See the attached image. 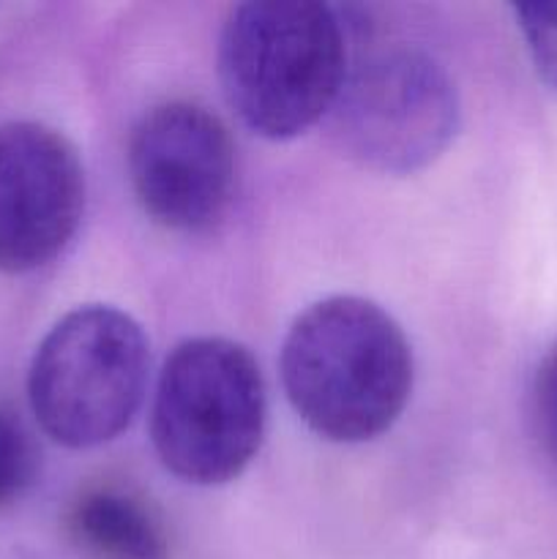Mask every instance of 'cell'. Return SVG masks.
I'll return each instance as SVG.
<instances>
[{
	"label": "cell",
	"mask_w": 557,
	"mask_h": 559,
	"mask_svg": "<svg viewBox=\"0 0 557 559\" xmlns=\"http://www.w3.org/2000/svg\"><path fill=\"white\" fill-rule=\"evenodd\" d=\"M328 115L344 156L380 175H410L451 145L459 96L431 55L391 47L347 69Z\"/></svg>",
	"instance_id": "5b68a950"
},
{
	"label": "cell",
	"mask_w": 557,
	"mask_h": 559,
	"mask_svg": "<svg viewBox=\"0 0 557 559\" xmlns=\"http://www.w3.org/2000/svg\"><path fill=\"white\" fill-rule=\"evenodd\" d=\"M347 76L339 14L317 0H251L218 36V80L238 118L265 140H293L331 112Z\"/></svg>",
	"instance_id": "7a4b0ae2"
},
{
	"label": "cell",
	"mask_w": 557,
	"mask_h": 559,
	"mask_svg": "<svg viewBox=\"0 0 557 559\" xmlns=\"http://www.w3.org/2000/svg\"><path fill=\"white\" fill-rule=\"evenodd\" d=\"M129 180L158 227L205 233L233 202L235 145L227 126L197 102L158 104L131 131Z\"/></svg>",
	"instance_id": "8992f818"
},
{
	"label": "cell",
	"mask_w": 557,
	"mask_h": 559,
	"mask_svg": "<svg viewBox=\"0 0 557 559\" xmlns=\"http://www.w3.org/2000/svg\"><path fill=\"white\" fill-rule=\"evenodd\" d=\"M151 344L115 306H80L38 344L27 399L38 426L63 448H96L129 429L145 396Z\"/></svg>",
	"instance_id": "277c9868"
},
{
	"label": "cell",
	"mask_w": 557,
	"mask_h": 559,
	"mask_svg": "<svg viewBox=\"0 0 557 559\" xmlns=\"http://www.w3.org/2000/svg\"><path fill=\"white\" fill-rule=\"evenodd\" d=\"M284 393L322 440L386 435L413 391V349L388 311L355 295L317 300L282 344Z\"/></svg>",
	"instance_id": "6da1fadb"
},
{
	"label": "cell",
	"mask_w": 557,
	"mask_h": 559,
	"mask_svg": "<svg viewBox=\"0 0 557 559\" xmlns=\"http://www.w3.org/2000/svg\"><path fill=\"white\" fill-rule=\"evenodd\" d=\"M265 418V380L244 344L189 338L164 360L151 440L175 478L194 486L235 480L260 451Z\"/></svg>",
	"instance_id": "3957f363"
},
{
	"label": "cell",
	"mask_w": 557,
	"mask_h": 559,
	"mask_svg": "<svg viewBox=\"0 0 557 559\" xmlns=\"http://www.w3.org/2000/svg\"><path fill=\"white\" fill-rule=\"evenodd\" d=\"M517 25L528 41L530 60L544 85L557 91V0L513 5Z\"/></svg>",
	"instance_id": "30bf717a"
},
{
	"label": "cell",
	"mask_w": 557,
	"mask_h": 559,
	"mask_svg": "<svg viewBox=\"0 0 557 559\" xmlns=\"http://www.w3.org/2000/svg\"><path fill=\"white\" fill-rule=\"evenodd\" d=\"M38 473V448L25 420L0 407V511L25 497Z\"/></svg>",
	"instance_id": "9c48e42d"
},
{
	"label": "cell",
	"mask_w": 557,
	"mask_h": 559,
	"mask_svg": "<svg viewBox=\"0 0 557 559\" xmlns=\"http://www.w3.org/2000/svg\"><path fill=\"white\" fill-rule=\"evenodd\" d=\"M533 407L538 435L549 456L557 462V342L546 349L535 371Z\"/></svg>",
	"instance_id": "8fae6325"
},
{
	"label": "cell",
	"mask_w": 557,
	"mask_h": 559,
	"mask_svg": "<svg viewBox=\"0 0 557 559\" xmlns=\"http://www.w3.org/2000/svg\"><path fill=\"white\" fill-rule=\"evenodd\" d=\"M85 211V169L60 131L0 126V273H31L69 246Z\"/></svg>",
	"instance_id": "52a82bcc"
},
{
	"label": "cell",
	"mask_w": 557,
	"mask_h": 559,
	"mask_svg": "<svg viewBox=\"0 0 557 559\" xmlns=\"http://www.w3.org/2000/svg\"><path fill=\"white\" fill-rule=\"evenodd\" d=\"M66 533L93 559H169L162 519L142 497L118 486H96L71 502Z\"/></svg>",
	"instance_id": "ba28073f"
}]
</instances>
